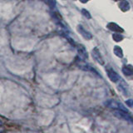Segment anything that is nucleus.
<instances>
[{"label":"nucleus","mask_w":133,"mask_h":133,"mask_svg":"<svg viewBox=\"0 0 133 133\" xmlns=\"http://www.w3.org/2000/svg\"><path fill=\"white\" fill-rule=\"evenodd\" d=\"M48 4L50 6H51L52 8V7H54V5H55V0H48Z\"/></svg>","instance_id":"nucleus-1"}]
</instances>
